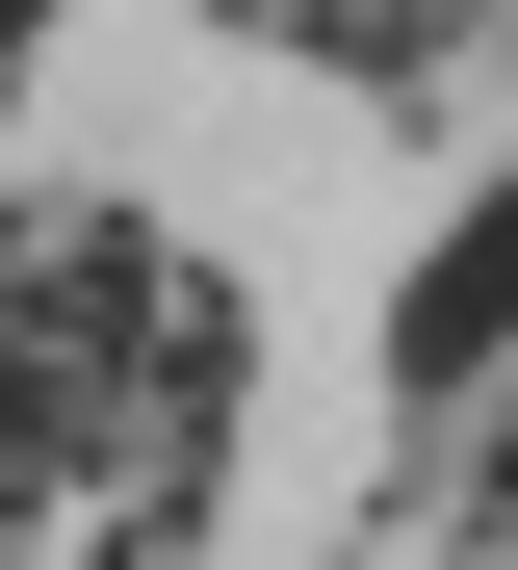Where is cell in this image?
I'll return each instance as SVG.
<instances>
[{
    "label": "cell",
    "mask_w": 518,
    "mask_h": 570,
    "mask_svg": "<svg viewBox=\"0 0 518 570\" xmlns=\"http://www.w3.org/2000/svg\"><path fill=\"white\" fill-rule=\"evenodd\" d=\"M389 390H414V415H492V390H518V181H492L441 259H414V312H389Z\"/></svg>",
    "instance_id": "6da1fadb"
},
{
    "label": "cell",
    "mask_w": 518,
    "mask_h": 570,
    "mask_svg": "<svg viewBox=\"0 0 518 570\" xmlns=\"http://www.w3.org/2000/svg\"><path fill=\"white\" fill-rule=\"evenodd\" d=\"M285 27H311V52H338V78H441V52L492 27V0H285Z\"/></svg>",
    "instance_id": "7a4b0ae2"
},
{
    "label": "cell",
    "mask_w": 518,
    "mask_h": 570,
    "mask_svg": "<svg viewBox=\"0 0 518 570\" xmlns=\"http://www.w3.org/2000/svg\"><path fill=\"white\" fill-rule=\"evenodd\" d=\"M27 52H52V0H0V78H27Z\"/></svg>",
    "instance_id": "3957f363"
}]
</instances>
